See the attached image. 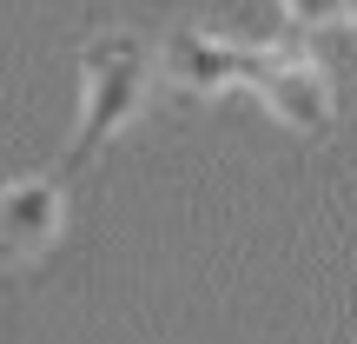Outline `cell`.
<instances>
[{
    "label": "cell",
    "mask_w": 357,
    "mask_h": 344,
    "mask_svg": "<svg viewBox=\"0 0 357 344\" xmlns=\"http://www.w3.org/2000/svg\"><path fill=\"white\" fill-rule=\"evenodd\" d=\"M344 33L357 40V0H351V7H344Z\"/></svg>",
    "instance_id": "obj_6"
},
{
    "label": "cell",
    "mask_w": 357,
    "mask_h": 344,
    "mask_svg": "<svg viewBox=\"0 0 357 344\" xmlns=\"http://www.w3.org/2000/svg\"><path fill=\"white\" fill-rule=\"evenodd\" d=\"M245 93H258L278 126L305 133V140H324L337 126V87L324 73V60L305 47V33H284L271 47H252V73H245Z\"/></svg>",
    "instance_id": "obj_2"
},
{
    "label": "cell",
    "mask_w": 357,
    "mask_h": 344,
    "mask_svg": "<svg viewBox=\"0 0 357 344\" xmlns=\"http://www.w3.org/2000/svg\"><path fill=\"white\" fill-rule=\"evenodd\" d=\"M153 80H159V47L146 33H132V27L93 33L86 47H79V119H73V140H66V153L53 159V166L66 179L100 166L119 146V133L146 113Z\"/></svg>",
    "instance_id": "obj_1"
},
{
    "label": "cell",
    "mask_w": 357,
    "mask_h": 344,
    "mask_svg": "<svg viewBox=\"0 0 357 344\" xmlns=\"http://www.w3.org/2000/svg\"><path fill=\"white\" fill-rule=\"evenodd\" d=\"M252 73V47L225 33H205V27H178L159 47V87L172 100H218V93H245Z\"/></svg>",
    "instance_id": "obj_4"
},
{
    "label": "cell",
    "mask_w": 357,
    "mask_h": 344,
    "mask_svg": "<svg viewBox=\"0 0 357 344\" xmlns=\"http://www.w3.org/2000/svg\"><path fill=\"white\" fill-rule=\"evenodd\" d=\"M66 179L53 172H20L0 186V271H33L66 232Z\"/></svg>",
    "instance_id": "obj_3"
},
{
    "label": "cell",
    "mask_w": 357,
    "mask_h": 344,
    "mask_svg": "<svg viewBox=\"0 0 357 344\" xmlns=\"http://www.w3.org/2000/svg\"><path fill=\"white\" fill-rule=\"evenodd\" d=\"M344 7L351 0H278V13H284V27L291 33H331V27H344Z\"/></svg>",
    "instance_id": "obj_5"
}]
</instances>
